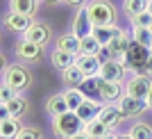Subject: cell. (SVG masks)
Instances as JSON below:
<instances>
[{
	"label": "cell",
	"mask_w": 152,
	"mask_h": 139,
	"mask_svg": "<svg viewBox=\"0 0 152 139\" xmlns=\"http://www.w3.org/2000/svg\"><path fill=\"white\" fill-rule=\"evenodd\" d=\"M84 121L77 116V112H66L61 116H55L52 119V130L57 135L59 139H70L75 137V135L84 132Z\"/></svg>",
	"instance_id": "cell-1"
},
{
	"label": "cell",
	"mask_w": 152,
	"mask_h": 139,
	"mask_svg": "<svg viewBox=\"0 0 152 139\" xmlns=\"http://www.w3.org/2000/svg\"><path fill=\"white\" fill-rule=\"evenodd\" d=\"M86 9H89V16L93 21L95 27L100 25H114L116 18V9L109 0H89L86 2Z\"/></svg>",
	"instance_id": "cell-2"
},
{
	"label": "cell",
	"mask_w": 152,
	"mask_h": 139,
	"mask_svg": "<svg viewBox=\"0 0 152 139\" xmlns=\"http://www.w3.org/2000/svg\"><path fill=\"white\" fill-rule=\"evenodd\" d=\"M150 89H152L150 75H145V73H134V75L127 80V84H125V94H127V96H132V98L148 101Z\"/></svg>",
	"instance_id": "cell-3"
},
{
	"label": "cell",
	"mask_w": 152,
	"mask_h": 139,
	"mask_svg": "<svg viewBox=\"0 0 152 139\" xmlns=\"http://www.w3.org/2000/svg\"><path fill=\"white\" fill-rule=\"evenodd\" d=\"M152 50L145 48V46L136 44L132 39V44L125 52V66H132V69H148V59H150Z\"/></svg>",
	"instance_id": "cell-4"
},
{
	"label": "cell",
	"mask_w": 152,
	"mask_h": 139,
	"mask_svg": "<svg viewBox=\"0 0 152 139\" xmlns=\"http://www.w3.org/2000/svg\"><path fill=\"white\" fill-rule=\"evenodd\" d=\"M2 78H5V84H9L14 91H20V89H25L27 84H30V80H32L30 73H27V69L18 66V64H14V66H7L5 73H2Z\"/></svg>",
	"instance_id": "cell-5"
},
{
	"label": "cell",
	"mask_w": 152,
	"mask_h": 139,
	"mask_svg": "<svg viewBox=\"0 0 152 139\" xmlns=\"http://www.w3.org/2000/svg\"><path fill=\"white\" fill-rule=\"evenodd\" d=\"M93 30H95V25L89 16V9L80 7L75 12V18H73V34L80 39H86V37H93Z\"/></svg>",
	"instance_id": "cell-6"
},
{
	"label": "cell",
	"mask_w": 152,
	"mask_h": 139,
	"mask_svg": "<svg viewBox=\"0 0 152 139\" xmlns=\"http://www.w3.org/2000/svg\"><path fill=\"white\" fill-rule=\"evenodd\" d=\"M125 59H121V57H116V59H111V62H104L100 69V78L102 80H107V82H123V78H125Z\"/></svg>",
	"instance_id": "cell-7"
},
{
	"label": "cell",
	"mask_w": 152,
	"mask_h": 139,
	"mask_svg": "<svg viewBox=\"0 0 152 139\" xmlns=\"http://www.w3.org/2000/svg\"><path fill=\"white\" fill-rule=\"evenodd\" d=\"M118 107L123 109V114H125V119H129V116H139V114H143L148 107V101H141V98H132V96H123L121 103H118Z\"/></svg>",
	"instance_id": "cell-8"
},
{
	"label": "cell",
	"mask_w": 152,
	"mask_h": 139,
	"mask_svg": "<svg viewBox=\"0 0 152 139\" xmlns=\"http://www.w3.org/2000/svg\"><path fill=\"white\" fill-rule=\"evenodd\" d=\"M41 52H43L41 44H32V41H25V39L20 44H16V57L23 59V62H37L41 57Z\"/></svg>",
	"instance_id": "cell-9"
},
{
	"label": "cell",
	"mask_w": 152,
	"mask_h": 139,
	"mask_svg": "<svg viewBox=\"0 0 152 139\" xmlns=\"http://www.w3.org/2000/svg\"><path fill=\"white\" fill-rule=\"evenodd\" d=\"M5 25L9 27L12 32H20L25 34L34 23H32V16H25V14H16V12H9L5 16Z\"/></svg>",
	"instance_id": "cell-10"
},
{
	"label": "cell",
	"mask_w": 152,
	"mask_h": 139,
	"mask_svg": "<svg viewBox=\"0 0 152 139\" xmlns=\"http://www.w3.org/2000/svg\"><path fill=\"white\" fill-rule=\"evenodd\" d=\"M125 96V87L123 82H107V80H102V87H100V98L104 103H121V98Z\"/></svg>",
	"instance_id": "cell-11"
},
{
	"label": "cell",
	"mask_w": 152,
	"mask_h": 139,
	"mask_svg": "<svg viewBox=\"0 0 152 139\" xmlns=\"http://www.w3.org/2000/svg\"><path fill=\"white\" fill-rule=\"evenodd\" d=\"M100 112H102V105H100V103L86 98V101L82 103V107L77 109V116L84 121V126H89V123H93V121L100 119Z\"/></svg>",
	"instance_id": "cell-12"
},
{
	"label": "cell",
	"mask_w": 152,
	"mask_h": 139,
	"mask_svg": "<svg viewBox=\"0 0 152 139\" xmlns=\"http://www.w3.org/2000/svg\"><path fill=\"white\" fill-rule=\"evenodd\" d=\"M125 119V114H123V109L118 107V105H114V103H109V105H102V112H100V121L104 123V126L111 130L114 126H118L121 121Z\"/></svg>",
	"instance_id": "cell-13"
},
{
	"label": "cell",
	"mask_w": 152,
	"mask_h": 139,
	"mask_svg": "<svg viewBox=\"0 0 152 139\" xmlns=\"http://www.w3.org/2000/svg\"><path fill=\"white\" fill-rule=\"evenodd\" d=\"M77 66H80V71L84 73V78H93V75H100L102 62L98 59V57H89V55H77Z\"/></svg>",
	"instance_id": "cell-14"
},
{
	"label": "cell",
	"mask_w": 152,
	"mask_h": 139,
	"mask_svg": "<svg viewBox=\"0 0 152 139\" xmlns=\"http://www.w3.org/2000/svg\"><path fill=\"white\" fill-rule=\"evenodd\" d=\"M129 44H132L129 34H127L125 30H118V34H116V37L111 39L109 48H111L114 57H121V59H125V52H127V48H129Z\"/></svg>",
	"instance_id": "cell-15"
},
{
	"label": "cell",
	"mask_w": 152,
	"mask_h": 139,
	"mask_svg": "<svg viewBox=\"0 0 152 139\" xmlns=\"http://www.w3.org/2000/svg\"><path fill=\"white\" fill-rule=\"evenodd\" d=\"M57 48L70 52V55H80V50H82V39L75 37L73 32H70V34H61V37L57 39Z\"/></svg>",
	"instance_id": "cell-16"
},
{
	"label": "cell",
	"mask_w": 152,
	"mask_h": 139,
	"mask_svg": "<svg viewBox=\"0 0 152 139\" xmlns=\"http://www.w3.org/2000/svg\"><path fill=\"white\" fill-rule=\"evenodd\" d=\"M23 39H25V41H32V44H41L43 46L45 41L50 39V30H48L43 23H34V25L23 34Z\"/></svg>",
	"instance_id": "cell-17"
},
{
	"label": "cell",
	"mask_w": 152,
	"mask_h": 139,
	"mask_svg": "<svg viewBox=\"0 0 152 139\" xmlns=\"http://www.w3.org/2000/svg\"><path fill=\"white\" fill-rule=\"evenodd\" d=\"M45 112L50 114L52 119H55V116H61V114H66V112H70V109H68V103H66V98H64V94L50 96L48 103H45Z\"/></svg>",
	"instance_id": "cell-18"
},
{
	"label": "cell",
	"mask_w": 152,
	"mask_h": 139,
	"mask_svg": "<svg viewBox=\"0 0 152 139\" xmlns=\"http://www.w3.org/2000/svg\"><path fill=\"white\" fill-rule=\"evenodd\" d=\"M50 59H52V64H55L59 71H66V69H70V66H75V64H77V55H70V52L59 50V48L52 50Z\"/></svg>",
	"instance_id": "cell-19"
},
{
	"label": "cell",
	"mask_w": 152,
	"mask_h": 139,
	"mask_svg": "<svg viewBox=\"0 0 152 139\" xmlns=\"http://www.w3.org/2000/svg\"><path fill=\"white\" fill-rule=\"evenodd\" d=\"M100 87H102V78L100 75H93V78H84L80 89H82V94L91 101H95V96H100Z\"/></svg>",
	"instance_id": "cell-20"
},
{
	"label": "cell",
	"mask_w": 152,
	"mask_h": 139,
	"mask_svg": "<svg viewBox=\"0 0 152 139\" xmlns=\"http://www.w3.org/2000/svg\"><path fill=\"white\" fill-rule=\"evenodd\" d=\"M64 98H66V103H68L70 112H77V109L82 107V103L86 101V96L82 94V89H80V87H68L66 91H64Z\"/></svg>",
	"instance_id": "cell-21"
},
{
	"label": "cell",
	"mask_w": 152,
	"mask_h": 139,
	"mask_svg": "<svg viewBox=\"0 0 152 139\" xmlns=\"http://www.w3.org/2000/svg\"><path fill=\"white\" fill-rule=\"evenodd\" d=\"M20 130L18 119H0V137L2 139H18Z\"/></svg>",
	"instance_id": "cell-22"
},
{
	"label": "cell",
	"mask_w": 152,
	"mask_h": 139,
	"mask_svg": "<svg viewBox=\"0 0 152 139\" xmlns=\"http://www.w3.org/2000/svg\"><path fill=\"white\" fill-rule=\"evenodd\" d=\"M118 30H121V27H116V25H100V27H95V30H93V37L98 39V44H100V46H109V44H111V39L118 34Z\"/></svg>",
	"instance_id": "cell-23"
},
{
	"label": "cell",
	"mask_w": 152,
	"mask_h": 139,
	"mask_svg": "<svg viewBox=\"0 0 152 139\" xmlns=\"http://www.w3.org/2000/svg\"><path fill=\"white\" fill-rule=\"evenodd\" d=\"M9 5H12V12H16V14L34 16V12L39 7V0H9Z\"/></svg>",
	"instance_id": "cell-24"
},
{
	"label": "cell",
	"mask_w": 152,
	"mask_h": 139,
	"mask_svg": "<svg viewBox=\"0 0 152 139\" xmlns=\"http://www.w3.org/2000/svg\"><path fill=\"white\" fill-rule=\"evenodd\" d=\"M5 105H7V109H9V116H12V119L23 116V114H25V109H27V101L23 98V96H18V94L14 96L9 103H5Z\"/></svg>",
	"instance_id": "cell-25"
},
{
	"label": "cell",
	"mask_w": 152,
	"mask_h": 139,
	"mask_svg": "<svg viewBox=\"0 0 152 139\" xmlns=\"http://www.w3.org/2000/svg\"><path fill=\"white\" fill-rule=\"evenodd\" d=\"M148 5H150V0H125V14L129 16V18H134V16H139V14L148 12Z\"/></svg>",
	"instance_id": "cell-26"
},
{
	"label": "cell",
	"mask_w": 152,
	"mask_h": 139,
	"mask_svg": "<svg viewBox=\"0 0 152 139\" xmlns=\"http://www.w3.org/2000/svg\"><path fill=\"white\" fill-rule=\"evenodd\" d=\"M61 75H64V82L66 84H70V87H80L82 84V80H84V73L80 71V66H70V69H66V71H61Z\"/></svg>",
	"instance_id": "cell-27"
},
{
	"label": "cell",
	"mask_w": 152,
	"mask_h": 139,
	"mask_svg": "<svg viewBox=\"0 0 152 139\" xmlns=\"http://www.w3.org/2000/svg\"><path fill=\"white\" fill-rule=\"evenodd\" d=\"M132 39L136 44H141V46H145V48L152 50V32H150V27H132Z\"/></svg>",
	"instance_id": "cell-28"
},
{
	"label": "cell",
	"mask_w": 152,
	"mask_h": 139,
	"mask_svg": "<svg viewBox=\"0 0 152 139\" xmlns=\"http://www.w3.org/2000/svg\"><path fill=\"white\" fill-rule=\"evenodd\" d=\"M102 46L98 44V39L95 37H86L82 39V50H80V55H89V57H98V52H100Z\"/></svg>",
	"instance_id": "cell-29"
},
{
	"label": "cell",
	"mask_w": 152,
	"mask_h": 139,
	"mask_svg": "<svg viewBox=\"0 0 152 139\" xmlns=\"http://www.w3.org/2000/svg\"><path fill=\"white\" fill-rule=\"evenodd\" d=\"M84 132H89L93 139H102L104 135H109V128L104 126L100 119H98V121H93V123H89V126L84 128Z\"/></svg>",
	"instance_id": "cell-30"
},
{
	"label": "cell",
	"mask_w": 152,
	"mask_h": 139,
	"mask_svg": "<svg viewBox=\"0 0 152 139\" xmlns=\"http://www.w3.org/2000/svg\"><path fill=\"white\" fill-rule=\"evenodd\" d=\"M129 135L132 139H152V128L148 123H134L129 128Z\"/></svg>",
	"instance_id": "cell-31"
},
{
	"label": "cell",
	"mask_w": 152,
	"mask_h": 139,
	"mask_svg": "<svg viewBox=\"0 0 152 139\" xmlns=\"http://www.w3.org/2000/svg\"><path fill=\"white\" fill-rule=\"evenodd\" d=\"M152 25V14L150 12H143L139 16L132 18V27H150Z\"/></svg>",
	"instance_id": "cell-32"
},
{
	"label": "cell",
	"mask_w": 152,
	"mask_h": 139,
	"mask_svg": "<svg viewBox=\"0 0 152 139\" xmlns=\"http://www.w3.org/2000/svg\"><path fill=\"white\" fill-rule=\"evenodd\" d=\"M14 96H16V91H14L12 87H9V84H5L2 82V89H0V103H9L14 98Z\"/></svg>",
	"instance_id": "cell-33"
},
{
	"label": "cell",
	"mask_w": 152,
	"mask_h": 139,
	"mask_svg": "<svg viewBox=\"0 0 152 139\" xmlns=\"http://www.w3.org/2000/svg\"><path fill=\"white\" fill-rule=\"evenodd\" d=\"M18 139H41V132H39L37 128H23Z\"/></svg>",
	"instance_id": "cell-34"
},
{
	"label": "cell",
	"mask_w": 152,
	"mask_h": 139,
	"mask_svg": "<svg viewBox=\"0 0 152 139\" xmlns=\"http://www.w3.org/2000/svg\"><path fill=\"white\" fill-rule=\"evenodd\" d=\"M98 59L104 64V62H111V59H116V57H114V52H111V48H109V46H102L100 52H98Z\"/></svg>",
	"instance_id": "cell-35"
},
{
	"label": "cell",
	"mask_w": 152,
	"mask_h": 139,
	"mask_svg": "<svg viewBox=\"0 0 152 139\" xmlns=\"http://www.w3.org/2000/svg\"><path fill=\"white\" fill-rule=\"evenodd\" d=\"M70 139H93L89 132H80V135H75V137H70Z\"/></svg>",
	"instance_id": "cell-36"
},
{
	"label": "cell",
	"mask_w": 152,
	"mask_h": 139,
	"mask_svg": "<svg viewBox=\"0 0 152 139\" xmlns=\"http://www.w3.org/2000/svg\"><path fill=\"white\" fill-rule=\"evenodd\" d=\"M64 2H66V5H84L86 0H64Z\"/></svg>",
	"instance_id": "cell-37"
},
{
	"label": "cell",
	"mask_w": 152,
	"mask_h": 139,
	"mask_svg": "<svg viewBox=\"0 0 152 139\" xmlns=\"http://www.w3.org/2000/svg\"><path fill=\"white\" fill-rule=\"evenodd\" d=\"M102 139H118V135H114V132H109V135H104Z\"/></svg>",
	"instance_id": "cell-38"
},
{
	"label": "cell",
	"mask_w": 152,
	"mask_h": 139,
	"mask_svg": "<svg viewBox=\"0 0 152 139\" xmlns=\"http://www.w3.org/2000/svg\"><path fill=\"white\" fill-rule=\"evenodd\" d=\"M148 107L152 109V89H150V96H148Z\"/></svg>",
	"instance_id": "cell-39"
},
{
	"label": "cell",
	"mask_w": 152,
	"mask_h": 139,
	"mask_svg": "<svg viewBox=\"0 0 152 139\" xmlns=\"http://www.w3.org/2000/svg\"><path fill=\"white\" fill-rule=\"evenodd\" d=\"M118 139H132V135L127 132V135H118Z\"/></svg>",
	"instance_id": "cell-40"
},
{
	"label": "cell",
	"mask_w": 152,
	"mask_h": 139,
	"mask_svg": "<svg viewBox=\"0 0 152 139\" xmlns=\"http://www.w3.org/2000/svg\"><path fill=\"white\" fill-rule=\"evenodd\" d=\"M148 69H152V55H150V59H148Z\"/></svg>",
	"instance_id": "cell-41"
},
{
	"label": "cell",
	"mask_w": 152,
	"mask_h": 139,
	"mask_svg": "<svg viewBox=\"0 0 152 139\" xmlns=\"http://www.w3.org/2000/svg\"><path fill=\"white\" fill-rule=\"evenodd\" d=\"M148 12H150V14H152V0H150V5H148Z\"/></svg>",
	"instance_id": "cell-42"
},
{
	"label": "cell",
	"mask_w": 152,
	"mask_h": 139,
	"mask_svg": "<svg viewBox=\"0 0 152 139\" xmlns=\"http://www.w3.org/2000/svg\"><path fill=\"white\" fill-rule=\"evenodd\" d=\"M43 2H59V0H43Z\"/></svg>",
	"instance_id": "cell-43"
},
{
	"label": "cell",
	"mask_w": 152,
	"mask_h": 139,
	"mask_svg": "<svg viewBox=\"0 0 152 139\" xmlns=\"http://www.w3.org/2000/svg\"><path fill=\"white\" fill-rule=\"evenodd\" d=\"M150 32H152V25H150Z\"/></svg>",
	"instance_id": "cell-44"
}]
</instances>
